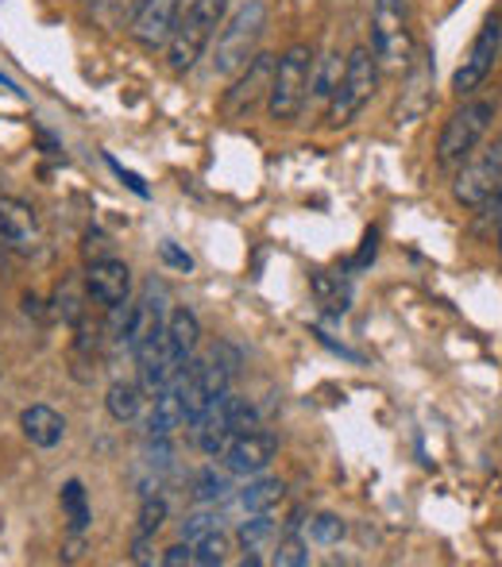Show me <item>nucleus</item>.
I'll return each mask as SVG.
<instances>
[{"instance_id":"dca6fc26","label":"nucleus","mask_w":502,"mask_h":567,"mask_svg":"<svg viewBox=\"0 0 502 567\" xmlns=\"http://www.w3.org/2000/svg\"><path fill=\"white\" fill-rule=\"evenodd\" d=\"M85 290L98 306L116 309L127 306V293H132V270L121 259H93L85 270Z\"/></svg>"},{"instance_id":"39448f33","label":"nucleus","mask_w":502,"mask_h":567,"mask_svg":"<svg viewBox=\"0 0 502 567\" xmlns=\"http://www.w3.org/2000/svg\"><path fill=\"white\" fill-rule=\"evenodd\" d=\"M491 124H495V101H464L441 127L437 140V163L444 171H457L483 140H488Z\"/></svg>"},{"instance_id":"ddd939ff","label":"nucleus","mask_w":502,"mask_h":567,"mask_svg":"<svg viewBox=\"0 0 502 567\" xmlns=\"http://www.w3.org/2000/svg\"><path fill=\"white\" fill-rule=\"evenodd\" d=\"M275 452H278L275 433H263V429L255 425V429H248V433L233 436V444H228V449L221 452V460H225L228 475L252 478V475H263V471L270 467Z\"/></svg>"},{"instance_id":"c85d7f7f","label":"nucleus","mask_w":502,"mask_h":567,"mask_svg":"<svg viewBox=\"0 0 502 567\" xmlns=\"http://www.w3.org/2000/svg\"><path fill=\"white\" fill-rule=\"evenodd\" d=\"M270 564H278V567H306L309 564V545L301 537H283L275 545V556H270Z\"/></svg>"},{"instance_id":"6ab92c4d","label":"nucleus","mask_w":502,"mask_h":567,"mask_svg":"<svg viewBox=\"0 0 502 567\" xmlns=\"http://www.w3.org/2000/svg\"><path fill=\"white\" fill-rule=\"evenodd\" d=\"M283 494H286V486L278 483V478L252 475L248 486L233 494V509H240V514H270V509L283 502Z\"/></svg>"},{"instance_id":"a211bd4d","label":"nucleus","mask_w":502,"mask_h":567,"mask_svg":"<svg viewBox=\"0 0 502 567\" xmlns=\"http://www.w3.org/2000/svg\"><path fill=\"white\" fill-rule=\"evenodd\" d=\"M174 429H182V398H178V382L163 386L155 394V405L147 413V441H171Z\"/></svg>"},{"instance_id":"c756f323","label":"nucleus","mask_w":502,"mask_h":567,"mask_svg":"<svg viewBox=\"0 0 502 567\" xmlns=\"http://www.w3.org/2000/svg\"><path fill=\"white\" fill-rule=\"evenodd\" d=\"M348 533V525L340 522L337 514H317L314 522H309V537L317 540V545H340Z\"/></svg>"},{"instance_id":"f3484780","label":"nucleus","mask_w":502,"mask_h":567,"mask_svg":"<svg viewBox=\"0 0 502 567\" xmlns=\"http://www.w3.org/2000/svg\"><path fill=\"white\" fill-rule=\"evenodd\" d=\"M20 429L35 449H59L66 436V417L51 405H28L20 413Z\"/></svg>"},{"instance_id":"6e6552de","label":"nucleus","mask_w":502,"mask_h":567,"mask_svg":"<svg viewBox=\"0 0 502 567\" xmlns=\"http://www.w3.org/2000/svg\"><path fill=\"white\" fill-rule=\"evenodd\" d=\"M502 189V135L491 147L472 151L464 163L457 166V182H452V197L468 209H480V205H491Z\"/></svg>"},{"instance_id":"2f4dec72","label":"nucleus","mask_w":502,"mask_h":567,"mask_svg":"<svg viewBox=\"0 0 502 567\" xmlns=\"http://www.w3.org/2000/svg\"><path fill=\"white\" fill-rule=\"evenodd\" d=\"M163 259H166V262H174L178 270H189V267H194V259H189V255H182V251H174V244H163Z\"/></svg>"},{"instance_id":"f257e3e1","label":"nucleus","mask_w":502,"mask_h":567,"mask_svg":"<svg viewBox=\"0 0 502 567\" xmlns=\"http://www.w3.org/2000/svg\"><path fill=\"white\" fill-rule=\"evenodd\" d=\"M228 16V0H189L182 8L178 23H174L171 39H166V66L174 74H189L197 66L209 43L217 39L221 23Z\"/></svg>"},{"instance_id":"f8f14e48","label":"nucleus","mask_w":502,"mask_h":567,"mask_svg":"<svg viewBox=\"0 0 502 567\" xmlns=\"http://www.w3.org/2000/svg\"><path fill=\"white\" fill-rule=\"evenodd\" d=\"M186 0H135L132 16H127V31L140 47H166L174 23H178Z\"/></svg>"},{"instance_id":"4be33fe9","label":"nucleus","mask_w":502,"mask_h":567,"mask_svg":"<svg viewBox=\"0 0 502 567\" xmlns=\"http://www.w3.org/2000/svg\"><path fill=\"white\" fill-rule=\"evenodd\" d=\"M163 522H166V498L147 494L140 506V522H135V560L140 564H143V548H147V540L163 529Z\"/></svg>"},{"instance_id":"cd10ccee","label":"nucleus","mask_w":502,"mask_h":567,"mask_svg":"<svg viewBox=\"0 0 502 567\" xmlns=\"http://www.w3.org/2000/svg\"><path fill=\"white\" fill-rule=\"evenodd\" d=\"M228 475H217L213 467H205L202 475L194 478V498L197 502H221V498H228Z\"/></svg>"},{"instance_id":"393cba45","label":"nucleus","mask_w":502,"mask_h":567,"mask_svg":"<svg viewBox=\"0 0 502 567\" xmlns=\"http://www.w3.org/2000/svg\"><path fill=\"white\" fill-rule=\"evenodd\" d=\"M189 545H194V564L197 567H221V564H228V537H225V529L209 533V537L189 540Z\"/></svg>"},{"instance_id":"b1692460","label":"nucleus","mask_w":502,"mask_h":567,"mask_svg":"<svg viewBox=\"0 0 502 567\" xmlns=\"http://www.w3.org/2000/svg\"><path fill=\"white\" fill-rule=\"evenodd\" d=\"M340 78H345V54H325L321 62H314V97H321V101H329L332 93H337V85H340Z\"/></svg>"},{"instance_id":"aec40b11","label":"nucleus","mask_w":502,"mask_h":567,"mask_svg":"<svg viewBox=\"0 0 502 567\" xmlns=\"http://www.w3.org/2000/svg\"><path fill=\"white\" fill-rule=\"evenodd\" d=\"M59 502H62V514H66L70 533H85V529H90L93 514H90V498H85L82 478H70V483L62 486Z\"/></svg>"},{"instance_id":"f03ea898","label":"nucleus","mask_w":502,"mask_h":567,"mask_svg":"<svg viewBox=\"0 0 502 567\" xmlns=\"http://www.w3.org/2000/svg\"><path fill=\"white\" fill-rule=\"evenodd\" d=\"M267 31V4L263 0H244L233 16H225L217 31V51H213V70L221 78L240 74L259 54V39Z\"/></svg>"},{"instance_id":"7ed1b4c3","label":"nucleus","mask_w":502,"mask_h":567,"mask_svg":"<svg viewBox=\"0 0 502 567\" xmlns=\"http://www.w3.org/2000/svg\"><path fill=\"white\" fill-rule=\"evenodd\" d=\"M314 47L309 43H294L286 47L275 59V78H270V93H267V116L275 124H290L301 113L309 97V85H314Z\"/></svg>"},{"instance_id":"7c9ffc66","label":"nucleus","mask_w":502,"mask_h":567,"mask_svg":"<svg viewBox=\"0 0 502 567\" xmlns=\"http://www.w3.org/2000/svg\"><path fill=\"white\" fill-rule=\"evenodd\" d=\"M163 564L166 567H182V564H194V545H174V548H166L163 553Z\"/></svg>"},{"instance_id":"1a4fd4ad","label":"nucleus","mask_w":502,"mask_h":567,"mask_svg":"<svg viewBox=\"0 0 502 567\" xmlns=\"http://www.w3.org/2000/svg\"><path fill=\"white\" fill-rule=\"evenodd\" d=\"M270 78H275V54H255L240 74H233L225 101H221V113L228 120H244L267 101L270 93Z\"/></svg>"},{"instance_id":"412c9836","label":"nucleus","mask_w":502,"mask_h":567,"mask_svg":"<svg viewBox=\"0 0 502 567\" xmlns=\"http://www.w3.org/2000/svg\"><path fill=\"white\" fill-rule=\"evenodd\" d=\"M143 405V386L140 382H113L105 394V410L113 421H135Z\"/></svg>"},{"instance_id":"5701e85b","label":"nucleus","mask_w":502,"mask_h":567,"mask_svg":"<svg viewBox=\"0 0 502 567\" xmlns=\"http://www.w3.org/2000/svg\"><path fill=\"white\" fill-rule=\"evenodd\" d=\"M275 537V522L270 514H248V522H240V545H244V564H263V545Z\"/></svg>"},{"instance_id":"9b49d317","label":"nucleus","mask_w":502,"mask_h":567,"mask_svg":"<svg viewBox=\"0 0 502 567\" xmlns=\"http://www.w3.org/2000/svg\"><path fill=\"white\" fill-rule=\"evenodd\" d=\"M166 290L155 282L143 286L140 301L127 306V329H124V343L132 355H140L147 343L163 340V329H166Z\"/></svg>"},{"instance_id":"9d476101","label":"nucleus","mask_w":502,"mask_h":567,"mask_svg":"<svg viewBox=\"0 0 502 567\" xmlns=\"http://www.w3.org/2000/svg\"><path fill=\"white\" fill-rule=\"evenodd\" d=\"M499 54H502V16H491V20L480 28V35H475L472 51L464 54L460 70L452 74V90H457L460 97H472V93L491 78Z\"/></svg>"},{"instance_id":"423d86ee","label":"nucleus","mask_w":502,"mask_h":567,"mask_svg":"<svg viewBox=\"0 0 502 567\" xmlns=\"http://www.w3.org/2000/svg\"><path fill=\"white\" fill-rule=\"evenodd\" d=\"M259 425V417H255V405L248 398H236L233 390H228L225 398H221L213 410H205L202 417L194 421V444L202 449L209 460H217L221 452L233 444V436L248 433V429Z\"/></svg>"},{"instance_id":"4468645a","label":"nucleus","mask_w":502,"mask_h":567,"mask_svg":"<svg viewBox=\"0 0 502 567\" xmlns=\"http://www.w3.org/2000/svg\"><path fill=\"white\" fill-rule=\"evenodd\" d=\"M197 340H202V321H197L186 306L171 309L166 329H163V363H166V371H171V379H178L182 367L194 359Z\"/></svg>"},{"instance_id":"bb28decb","label":"nucleus","mask_w":502,"mask_h":567,"mask_svg":"<svg viewBox=\"0 0 502 567\" xmlns=\"http://www.w3.org/2000/svg\"><path fill=\"white\" fill-rule=\"evenodd\" d=\"M221 529H225V514H221L217 506H213V509H197L194 517H186V522H182V537H186V540L209 537V533H221Z\"/></svg>"},{"instance_id":"473e14b6","label":"nucleus","mask_w":502,"mask_h":567,"mask_svg":"<svg viewBox=\"0 0 502 567\" xmlns=\"http://www.w3.org/2000/svg\"><path fill=\"white\" fill-rule=\"evenodd\" d=\"M109 166H113V171H116V174H121V178L127 182V186H132V189H135V194H140V197H147V186H143V182H140V178H135V174H132V171H124V166H121V163H113V158H109Z\"/></svg>"},{"instance_id":"2eb2a0df","label":"nucleus","mask_w":502,"mask_h":567,"mask_svg":"<svg viewBox=\"0 0 502 567\" xmlns=\"http://www.w3.org/2000/svg\"><path fill=\"white\" fill-rule=\"evenodd\" d=\"M0 244L8 251L31 255L43 244V231H39V217L28 202H16V197H0Z\"/></svg>"},{"instance_id":"0eeeda50","label":"nucleus","mask_w":502,"mask_h":567,"mask_svg":"<svg viewBox=\"0 0 502 567\" xmlns=\"http://www.w3.org/2000/svg\"><path fill=\"white\" fill-rule=\"evenodd\" d=\"M371 51L390 70L410 62L413 31H410V8H406V0H376V12H371Z\"/></svg>"},{"instance_id":"20e7f679","label":"nucleus","mask_w":502,"mask_h":567,"mask_svg":"<svg viewBox=\"0 0 502 567\" xmlns=\"http://www.w3.org/2000/svg\"><path fill=\"white\" fill-rule=\"evenodd\" d=\"M379 90V59L371 47H352L345 54V78H340L337 93L329 97V124L345 127L352 124L363 109L371 105Z\"/></svg>"},{"instance_id":"a878e982","label":"nucleus","mask_w":502,"mask_h":567,"mask_svg":"<svg viewBox=\"0 0 502 567\" xmlns=\"http://www.w3.org/2000/svg\"><path fill=\"white\" fill-rule=\"evenodd\" d=\"M314 290H317V298H321V306L329 309V313H345L348 298H352V293H348V286L340 282V278H329L325 270H317V275H314Z\"/></svg>"}]
</instances>
